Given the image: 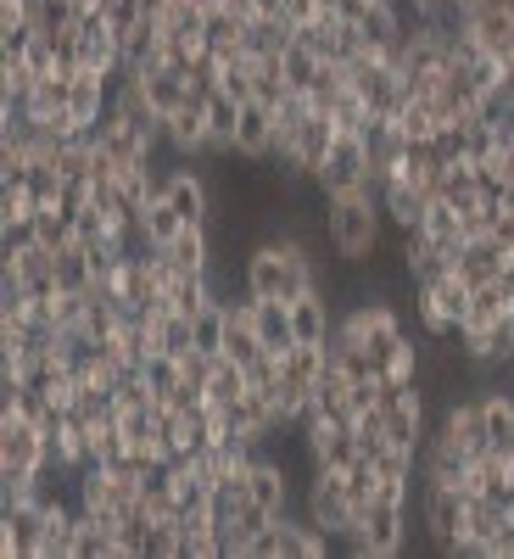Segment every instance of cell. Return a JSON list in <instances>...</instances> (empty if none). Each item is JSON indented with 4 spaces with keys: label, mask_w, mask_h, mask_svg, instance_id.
Returning <instances> with one entry per match:
<instances>
[{
    "label": "cell",
    "mask_w": 514,
    "mask_h": 559,
    "mask_svg": "<svg viewBox=\"0 0 514 559\" xmlns=\"http://www.w3.org/2000/svg\"><path fill=\"white\" fill-rule=\"evenodd\" d=\"M509 364H514V319H509Z\"/></svg>",
    "instance_id": "4dcf8cb0"
},
{
    "label": "cell",
    "mask_w": 514,
    "mask_h": 559,
    "mask_svg": "<svg viewBox=\"0 0 514 559\" xmlns=\"http://www.w3.org/2000/svg\"><path fill=\"white\" fill-rule=\"evenodd\" d=\"M419 236L437 241V247H447V252H458V247H464V218H458V207H453L447 197H431V202H426V218H419Z\"/></svg>",
    "instance_id": "44dd1931"
},
{
    "label": "cell",
    "mask_w": 514,
    "mask_h": 559,
    "mask_svg": "<svg viewBox=\"0 0 514 559\" xmlns=\"http://www.w3.org/2000/svg\"><path fill=\"white\" fill-rule=\"evenodd\" d=\"M179 229H184V224H179V213H174L163 197H157L146 213H140V236H146V247H168Z\"/></svg>",
    "instance_id": "83f0119b"
},
{
    "label": "cell",
    "mask_w": 514,
    "mask_h": 559,
    "mask_svg": "<svg viewBox=\"0 0 514 559\" xmlns=\"http://www.w3.org/2000/svg\"><path fill=\"white\" fill-rule=\"evenodd\" d=\"M252 324H258V342L263 353L286 358L297 347V324H291V302H274V297H252Z\"/></svg>",
    "instance_id": "9a60e30c"
},
{
    "label": "cell",
    "mask_w": 514,
    "mask_h": 559,
    "mask_svg": "<svg viewBox=\"0 0 514 559\" xmlns=\"http://www.w3.org/2000/svg\"><path fill=\"white\" fill-rule=\"evenodd\" d=\"M324 286L313 258L302 241L291 236H263L252 252H247V269H241V292L247 297H274V302H297L302 292Z\"/></svg>",
    "instance_id": "6da1fadb"
},
{
    "label": "cell",
    "mask_w": 514,
    "mask_h": 559,
    "mask_svg": "<svg viewBox=\"0 0 514 559\" xmlns=\"http://www.w3.org/2000/svg\"><path fill=\"white\" fill-rule=\"evenodd\" d=\"M229 157L241 163H268L274 157V107L268 102H241V123H236V146H229Z\"/></svg>",
    "instance_id": "7c38bea8"
},
{
    "label": "cell",
    "mask_w": 514,
    "mask_h": 559,
    "mask_svg": "<svg viewBox=\"0 0 514 559\" xmlns=\"http://www.w3.org/2000/svg\"><path fill=\"white\" fill-rule=\"evenodd\" d=\"M313 191L319 202H331V197H352V191H375L369 185V157H363V134H342L331 157H324L319 179H313Z\"/></svg>",
    "instance_id": "8992f818"
},
{
    "label": "cell",
    "mask_w": 514,
    "mask_h": 559,
    "mask_svg": "<svg viewBox=\"0 0 514 559\" xmlns=\"http://www.w3.org/2000/svg\"><path fill=\"white\" fill-rule=\"evenodd\" d=\"M34 241H39L34 218H0V258H7V252H23V247H34Z\"/></svg>",
    "instance_id": "f1b7e54d"
},
{
    "label": "cell",
    "mask_w": 514,
    "mask_h": 559,
    "mask_svg": "<svg viewBox=\"0 0 514 559\" xmlns=\"http://www.w3.org/2000/svg\"><path fill=\"white\" fill-rule=\"evenodd\" d=\"M431 431H442L458 453H470V459L492 448V442H487V414H481V397H453Z\"/></svg>",
    "instance_id": "30bf717a"
},
{
    "label": "cell",
    "mask_w": 514,
    "mask_h": 559,
    "mask_svg": "<svg viewBox=\"0 0 514 559\" xmlns=\"http://www.w3.org/2000/svg\"><path fill=\"white\" fill-rule=\"evenodd\" d=\"M196 7H202V12H213V7H229V0H196Z\"/></svg>",
    "instance_id": "f546056e"
},
{
    "label": "cell",
    "mask_w": 514,
    "mask_h": 559,
    "mask_svg": "<svg viewBox=\"0 0 514 559\" xmlns=\"http://www.w3.org/2000/svg\"><path fill=\"white\" fill-rule=\"evenodd\" d=\"M342 543H347V554H358V559H397V554L408 548V503L375 498Z\"/></svg>",
    "instance_id": "277c9868"
},
{
    "label": "cell",
    "mask_w": 514,
    "mask_h": 559,
    "mask_svg": "<svg viewBox=\"0 0 514 559\" xmlns=\"http://www.w3.org/2000/svg\"><path fill=\"white\" fill-rule=\"evenodd\" d=\"M134 79H140V90H146V102L157 107V118H174V112H184V107L196 102L191 79H184L179 68H168V62H157V68H140Z\"/></svg>",
    "instance_id": "5bb4252c"
},
{
    "label": "cell",
    "mask_w": 514,
    "mask_h": 559,
    "mask_svg": "<svg viewBox=\"0 0 514 559\" xmlns=\"http://www.w3.org/2000/svg\"><path fill=\"white\" fill-rule=\"evenodd\" d=\"M224 331H229V313H224V297H218V302H207V308L191 319L196 353H207V358H224Z\"/></svg>",
    "instance_id": "cb8c5ba5"
},
{
    "label": "cell",
    "mask_w": 514,
    "mask_h": 559,
    "mask_svg": "<svg viewBox=\"0 0 514 559\" xmlns=\"http://www.w3.org/2000/svg\"><path fill=\"white\" fill-rule=\"evenodd\" d=\"M140 376H146L157 403H174L184 392V381H191V376H184V358H174V353H152L146 364H140Z\"/></svg>",
    "instance_id": "7402d4cb"
},
{
    "label": "cell",
    "mask_w": 514,
    "mask_h": 559,
    "mask_svg": "<svg viewBox=\"0 0 514 559\" xmlns=\"http://www.w3.org/2000/svg\"><path fill=\"white\" fill-rule=\"evenodd\" d=\"M291 324H297V342L324 347V336H331V324H336V308H331V297H324V286H313L291 302Z\"/></svg>",
    "instance_id": "ac0fdd59"
},
{
    "label": "cell",
    "mask_w": 514,
    "mask_h": 559,
    "mask_svg": "<svg viewBox=\"0 0 514 559\" xmlns=\"http://www.w3.org/2000/svg\"><path fill=\"white\" fill-rule=\"evenodd\" d=\"M426 191L408 179H386L381 185V213H386V229H397V236H408V229H419V218H426Z\"/></svg>",
    "instance_id": "2e32d148"
},
{
    "label": "cell",
    "mask_w": 514,
    "mask_h": 559,
    "mask_svg": "<svg viewBox=\"0 0 514 559\" xmlns=\"http://www.w3.org/2000/svg\"><path fill=\"white\" fill-rule=\"evenodd\" d=\"M342 140V129L331 123V112H308V123H302V134H297V152H291V174L297 179H319V168H324V157H331V146Z\"/></svg>",
    "instance_id": "4fadbf2b"
},
{
    "label": "cell",
    "mask_w": 514,
    "mask_h": 559,
    "mask_svg": "<svg viewBox=\"0 0 514 559\" xmlns=\"http://www.w3.org/2000/svg\"><path fill=\"white\" fill-rule=\"evenodd\" d=\"M202 112H207V134L218 157H229V146H236V123H241V102L229 96V90H213V96H202Z\"/></svg>",
    "instance_id": "ffe728a7"
},
{
    "label": "cell",
    "mask_w": 514,
    "mask_h": 559,
    "mask_svg": "<svg viewBox=\"0 0 514 559\" xmlns=\"http://www.w3.org/2000/svg\"><path fill=\"white\" fill-rule=\"evenodd\" d=\"M279 68H286V84L297 90V96H308V84L319 79V68H324V62H319V57L308 51L302 39H291L286 51H279Z\"/></svg>",
    "instance_id": "4316f807"
},
{
    "label": "cell",
    "mask_w": 514,
    "mask_h": 559,
    "mask_svg": "<svg viewBox=\"0 0 514 559\" xmlns=\"http://www.w3.org/2000/svg\"><path fill=\"white\" fill-rule=\"evenodd\" d=\"M207 403H218V408H229L236 397H247L252 392V376L236 364V358H213V369H207Z\"/></svg>",
    "instance_id": "603a6c76"
},
{
    "label": "cell",
    "mask_w": 514,
    "mask_h": 559,
    "mask_svg": "<svg viewBox=\"0 0 514 559\" xmlns=\"http://www.w3.org/2000/svg\"><path fill=\"white\" fill-rule=\"evenodd\" d=\"M464 34H470L487 57H503V62L514 57V12H503V7H470V28Z\"/></svg>",
    "instance_id": "e0dca14e"
},
{
    "label": "cell",
    "mask_w": 514,
    "mask_h": 559,
    "mask_svg": "<svg viewBox=\"0 0 514 559\" xmlns=\"http://www.w3.org/2000/svg\"><path fill=\"white\" fill-rule=\"evenodd\" d=\"M84 17V0H34V23L45 39H57V34H73Z\"/></svg>",
    "instance_id": "d4e9b609"
},
{
    "label": "cell",
    "mask_w": 514,
    "mask_h": 559,
    "mask_svg": "<svg viewBox=\"0 0 514 559\" xmlns=\"http://www.w3.org/2000/svg\"><path fill=\"white\" fill-rule=\"evenodd\" d=\"M57 286L62 292H96V274H89V258H84L79 241L57 247Z\"/></svg>",
    "instance_id": "484cf974"
},
{
    "label": "cell",
    "mask_w": 514,
    "mask_h": 559,
    "mask_svg": "<svg viewBox=\"0 0 514 559\" xmlns=\"http://www.w3.org/2000/svg\"><path fill=\"white\" fill-rule=\"evenodd\" d=\"M481 414H487V442L514 453V392L509 386H481Z\"/></svg>",
    "instance_id": "d6986e66"
},
{
    "label": "cell",
    "mask_w": 514,
    "mask_h": 559,
    "mask_svg": "<svg viewBox=\"0 0 514 559\" xmlns=\"http://www.w3.org/2000/svg\"><path fill=\"white\" fill-rule=\"evenodd\" d=\"M509 515H514V509L503 498H487V492L470 498V509H464V543H458V554L464 559H498V537H503Z\"/></svg>",
    "instance_id": "52a82bcc"
},
{
    "label": "cell",
    "mask_w": 514,
    "mask_h": 559,
    "mask_svg": "<svg viewBox=\"0 0 514 559\" xmlns=\"http://www.w3.org/2000/svg\"><path fill=\"white\" fill-rule=\"evenodd\" d=\"M470 292H476V286H464L458 269L442 274V280H431V286H414V319H419V331H426V342H453V347H458Z\"/></svg>",
    "instance_id": "3957f363"
},
{
    "label": "cell",
    "mask_w": 514,
    "mask_h": 559,
    "mask_svg": "<svg viewBox=\"0 0 514 559\" xmlns=\"http://www.w3.org/2000/svg\"><path fill=\"white\" fill-rule=\"evenodd\" d=\"M464 498L453 481H419V521H426V537L437 543V554H453L458 559V543H464Z\"/></svg>",
    "instance_id": "5b68a950"
},
{
    "label": "cell",
    "mask_w": 514,
    "mask_h": 559,
    "mask_svg": "<svg viewBox=\"0 0 514 559\" xmlns=\"http://www.w3.org/2000/svg\"><path fill=\"white\" fill-rule=\"evenodd\" d=\"M163 202L179 213V224L213 229V191H207V179H202L191 163H179V168L163 174Z\"/></svg>",
    "instance_id": "ba28073f"
},
{
    "label": "cell",
    "mask_w": 514,
    "mask_h": 559,
    "mask_svg": "<svg viewBox=\"0 0 514 559\" xmlns=\"http://www.w3.org/2000/svg\"><path fill=\"white\" fill-rule=\"evenodd\" d=\"M252 503H263L274 521L297 515V487H291V464L286 459H268V453L252 459Z\"/></svg>",
    "instance_id": "8fae6325"
},
{
    "label": "cell",
    "mask_w": 514,
    "mask_h": 559,
    "mask_svg": "<svg viewBox=\"0 0 514 559\" xmlns=\"http://www.w3.org/2000/svg\"><path fill=\"white\" fill-rule=\"evenodd\" d=\"M324 241L342 263H369L386 241V213H381V191H352V197H331L324 202Z\"/></svg>",
    "instance_id": "7a4b0ae2"
},
{
    "label": "cell",
    "mask_w": 514,
    "mask_h": 559,
    "mask_svg": "<svg viewBox=\"0 0 514 559\" xmlns=\"http://www.w3.org/2000/svg\"><path fill=\"white\" fill-rule=\"evenodd\" d=\"M163 152H174L179 163H196V157H218L213 134H207V112H202V96H196L191 107H184V112L163 118Z\"/></svg>",
    "instance_id": "9c48e42d"
}]
</instances>
